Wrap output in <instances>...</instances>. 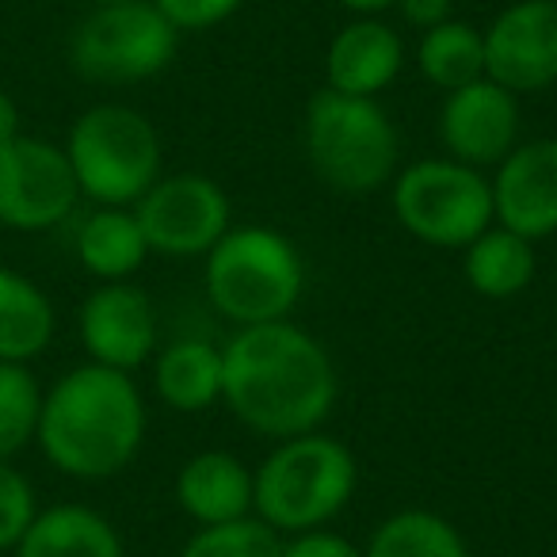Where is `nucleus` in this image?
<instances>
[{
	"label": "nucleus",
	"instance_id": "f03ea898",
	"mask_svg": "<svg viewBox=\"0 0 557 557\" xmlns=\"http://www.w3.org/2000/svg\"><path fill=\"white\" fill-rule=\"evenodd\" d=\"M35 435L62 473L100 481L134 462L146 435V405L126 371L88 363L42 397Z\"/></svg>",
	"mask_w": 557,
	"mask_h": 557
},
{
	"label": "nucleus",
	"instance_id": "4468645a",
	"mask_svg": "<svg viewBox=\"0 0 557 557\" xmlns=\"http://www.w3.org/2000/svg\"><path fill=\"white\" fill-rule=\"evenodd\" d=\"M81 341H85L92 363L126 371L141 367L157 344V318L146 290L131 283H103L88 302L81 306Z\"/></svg>",
	"mask_w": 557,
	"mask_h": 557
},
{
	"label": "nucleus",
	"instance_id": "7c9ffc66",
	"mask_svg": "<svg viewBox=\"0 0 557 557\" xmlns=\"http://www.w3.org/2000/svg\"><path fill=\"white\" fill-rule=\"evenodd\" d=\"M336 4H344L348 12H359V16H374V12L394 9L397 0H336Z\"/></svg>",
	"mask_w": 557,
	"mask_h": 557
},
{
	"label": "nucleus",
	"instance_id": "dca6fc26",
	"mask_svg": "<svg viewBox=\"0 0 557 557\" xmlns=\"http://www.w3.org/2000/svg\"><path fill=\"white\" fill-rule=\"evenodd\" d=\"M176 500L199 527L245 519L252 508V473L225 450H202L187 458L176 478Z\"/></svg>",
	"mask_w": 557,
	"mask_h": 557
},
{
	"label": "nucleus",
	"instance_id": "f3484780",
	"mask_svg": "<svg viewBox=\"0 0 557 557\" xmlns=\"http://www.w3.org/2000/svg\"><path fill=\"white\" fill-rule=\"evenodd\" d=\"M16 557H123V542L100 511L62 504L32 519Z\"/></svg>",
	"mask_w": 557,
	"mask_h": 557
},
{
	"label": "nucleus",
	"instance_id": "412c9836",
	"mask_svg": "<svg viewBox=\"0 0 557 557\" xmlns=\"http://www.w3.org/2000/svg\"><path fill=\"white\" fill-rule=\"evenodd\" d=\"M534 240L511 230H485L466 245V278L485 298H511L534 278Z\"/></svg>",
	"mask_w": 557,
	"mask_h": 557
},
{
	"label": "nucleus",
	"instance_id": "6ab92c4d",
	"mask_svg": "<svg viewBox=\"0 0 557 557\" xmlns=\"http://www.w3.org/2000/svg\"><path fill=\"white\" fill-rule=\"evenodd\" d=\"M157 394L176 412H202L222 397V351L207 341H176L157 359Z\"/></svg>",
	"mask_w": 557,
	"mask_h": 557
},
{
	"label": "nucleus",
	"instance_id": "b1692460",
	"mask_svg": "<svg viewBox=\"0 0 557 557\" xmlns=\"http://www.w3.org/2000/svg\"><path fill=\"white\" fill-rule=\"evenodd\" d=\"M42 394L24 363H0V462L32 443L39 432Z\"/></svg>",
	"mask_w": 557,
	"mask_h": 557
},
{
	"label": "nucleus",
	"instance_id": "aec40b11",
	"mask_svg": "<svg viewBox=\"0 0 557 557\" xmlns=\"http://www.w3.org/2000/svg\"><path fill=\"white\" fill-rule=\"evenodd\" d=\"M77 256L92 275L119 283V278L134 275L141 268V260L149 256V245L141 237L138 218L119 207H103L92 218H85V225H81Z\"/></svg>",
	"mask_w": 557,
	"mask_h": 557
},
{
	"label": "nucleus",
	"instance_id": "423d86ee",
	"mask_svg": "<svg viewBox=\"0 0 557 557\" xmlns=\"http://www.w3.org/2000/svg\"><path fill=\"white\" fill-rule=\"evenodd\" d=\"M65 157L81 195L103 207L138 202L161 180V138L153 123L119 103L85 111L70 131Z\"/></svg>",
	"mask_w": 557,
	"mask_h": 557
},
{
	"label": "nucleus",
	"instance_id": "cd10ccee",
	"mask_svg": "<svg viewBox=\"0 0 557 557\" xmlns=\"http://www.w3.org/2000/svg\"><path fill=\"white\" fill-rule=\"evenodd\" d=\"M283 557H367L359 546H351L348 539L333 531H306V534H295V542L283 546Z\"/></svg>",
	"mask_w": 557,
	"mask_h": 557
},
{
	"label": "nucleus",
	"instance_id": "393cba45",
	"mask_svg": "<svg viewBox=\"0 0 557 557\" xmlns=\"http://www.w3.org/2000/svg\"><path fill=\"white\" fill-rule=\"evenodd\" d=\"M180 557H283V542L263 519L245 516L233 523L199 527Z\"/></svg>",
	"mask_w": 557,
	"mask_h": 557
},
{
	"label": "nucleus",
	"instance_id": "9d476101",
	"mask_svg": "<svg viewBox=\"0 0 557 557\" xmlns=\"http://www.w3.org/2000/svg\"><path fill=\"white\" fill-rule=\"evenodd\" d=\"M77 176L65 149L39 138H12L0 146V222L39 233L65 222L77 207Z\"/></svg>",
	"mask_w": 557,
	"mask_h": 557
},
{
	"label": "nucleus",
	"instance_id": "39448f33",
	"mask_svg": "<svg viewBox=\"0 0 557 557\" xmlns=\"http://www.w3.org/2000/svg\"><path fill=\"white\" fill-rule=\"evenodd\" d=\"M306 157L333 191L371 195L394 176L397 131L367 96L321 88L306 103Z\"/></svg>",
	"mask_w": 557,
	"mask_h": 557
},
{
	"label": "nucleus",
	"instance_id": "0eeeda50",
	"mask_svg": "<svg viewBox=\"0 0 557 557\" xmlns=\"http://www.w3.org/2000/svg\"><path fill=\"white\" fill-rule=\"evenodd\" d=\"M180 32L161 16L153 0L96 4L73 32L70 62L81 77L100 85H134L164 73L176 58Z\"/></svg>",
	"mask_w": 557,
	"mask_h": 557
},
{
	"label": "nucleus",
	"instance_id": "a211bd4d",
	"mask_svg": "<svg viewBox=\"0 0 557 557\" xmlns=\"http://www.w3.org/2000/svg\"><path fill=\"white\" fill-rule=\"evenodd\" d=\"M54 336L50 298L20 271L0 268V363L39 356Z\"/></svg>",
	"mask_w": 557,
	"mask_h": 557
},
{
	"label": "nucleus",
	"instance_id": "c756f323",
	"mask_svg": "<svg viewBox=\"0 0 557 557\" xmlns=\"http://www.w3.org/2000/svg\"><path fill=\"white\" fill-rule=\"evenodd\" d=\"M12 138H20V111L9 92H0V146H9Z\"/></svg>",
	"mask_w": 557,
	"mask_h": 557
},
{
	"label": "nucleus",
	"instance_id": "2f4dec72",
	"mask_svg": "<svg viewBox=\"0 0 557 557\" xmlns=\"http://www.w3.org/2000/svg\"><path fill=\"white\" fill-rule=\"evenodd\" d=\"M92 4H119V0H92Z\"/></svg>",
	"mask_w": 557,
	"mask_h": 557
},
{
	"label": "nucleus",
	"instance_id": "f257e3e1",
	"mask_svg": "<svg viewBox=\"0 0 557 557\" xmlns=\"http://www.w3.org/2000/svg\"><path fill=\"white\" fill-rule=\"evenodd\" d=\"M222 397L252 432L290 440L329 417L336 371L306 329L290 321L245 325L222 351Z\"/></svg>",
	"mask_w": 557,
	"mask_h": 557
},
{
	"label": "nucleus",
	"instance_id": "7ed1b4c3",
	"mask_svg": "<svg viewBox=\"0 0 557 557\" xmlns=\"http://www.w3.org/2000/svg\"><path fill=\"white\" fill-rule=\"evenodd\" d=\"M356 493V458L333 435H290L252 478V508L271 531L306 534L336 516Z\"/></svg>",
	"mask_w": 557,
	"mask_h": 557
},
{
	"label": "nucleus",
	"instance_id": "1a4fd4ad",
	"mask_svg": "<svg viewBox=\"0 0 557 557\" xmlns=\"http://www.w3.org/2000/svg\"><path fill=\"white\" fill-rule=\"evenodd\" d=\"M149 252L161 256H207L230 230V199L210 176L157 180L134 210Z\"/></svg>",
	"mask_w": 557,
	"mask_h": 557
},
{
	"label": "nucleus",
	"instance_id": "4be33fe9",
	"mask_svg": "<svg viewBox=\"0 0 557 557\" xmlns=\"http://www.w3.org/2000/svg\"><path fill=\"white\" fill-rule=\"evenodd\" d=\"M417 65L435 88L455 92L485 77V35L458 20H443L424 32L417 47Z\"/></svg>",
	"mask_w": 557,
	"mask_h": 557
},
{
	"label": "nucleus",
	"instance_id": "20e7f679",
	"mask_svg": "<svg viewBox=\"0 0 557 557\" xmlns=\"http://www.w3.org/2000/svg\"><path fill=\"white\" fill-rule=\"evenodd\" d=\"M302 256L283 233L245 225L225 230L207 252V295L222 318L245 325L287 321L302 298Z\"/></svg>",
	"mask_w": 557,
	"mask_h": 557
},
{
	"label": "nucleus",
	"instance_id": "bb28decb",
	"mask_svg": "<svg viewBox=\"0 0 557 557\" xmlns=\"http://www.w3.org/2000/svg\"><path fill=\"white\" fill-rule=\"evenodd\" d=\"M153 4L176 32H202L230 20L245 0H153Z\"/></svg>",
	"mask_w": 557,
	"mask_h": 557
},
{
	"label": "nucleus",
	"instance_id": "5701e85b",
	"mask_svg": "<svg viewBox=\"0 0 557 557\" xmlns=\"http://www.w3.org/2000/svg\"><path fill=\"white\" fill-rule=\"evenodd\" d=\"M367 557H470L466 542L443 516L424 508H409L389 516L371 534Z\"/></svg>",
	"mask_w": 557,
	"mask_h": 557
},
{
	"label": "nucleus",
	"instance_id": "9b49d317",
	"mask_svg": "<svg viewBox=\"0 0 557 557\" xmlns=\"http://www.w3.org/2000/svg\"><path fill=\"white\" fill-rule=\"evenodd\" d=\"M485 35V77L508 92H539L557 81V0H516Z\"/></svg>",
	"mask_w": 557,
	"mask_h": 557
},
{
	"label": "nucleus",
	"instance_id": "c85d7f7f",
	"mask_svg": "<svg viewBox=\"0 0 557 557\" xmlns=\"http://www.w3.org/2000/svg\"><path fill=\"white\" fill-rule=\"evenodd\" d=\"M397 9H401V16L409 24L424 27V32L443 24V20H450V0H397Z\"/></svg>",
	"mask_w": 557,
	"mask_h": 557
},
{
	"label": "nucleus",
	"instance_id": "f8f14e48",
	"mask_svg": "<svg viewBox=\"0 0 557 557\" xmlns=\"http://www.w3.org/2000/svg\"><path fill=\"white\" fill-rule=\"evenodd\" d=\"M519 134V103L516 92L500 88L496 81L481 77L447 92L440 111V138L450 161L470 169L500 164L516 149Z\"/></svg>",
	"mask_w": 557,
	"mask_h": 557
},
{
	"label": "nucleus",
	"instance_id": "2eb2a0df",
	"mask_svg": "<svg viewBox=\"0 0 557 557\" xmlns=\"http://www.w3.org/2000/svg\"><path fill=\"white\" fill-rule=\"evenodd\" d=\"M405 47L397 39L394 27L379 24V20H356L333 39L325 58L329 88L344 96H374L401 73Z\"/></svg>",
	"mask_w": 557,
	"mask_h": 557
},
{
	"label": "nucleus",
	"instance_id": "a878e982",
	"mask_svg": "<svg viewBox=\"0 0 557 557\" xmlns=\"http://www.w3.org/2000/svg\"><path fill=\"white\" fill-rule=\"evenodd\" d=\"M35 516L39 511H35L32 481L20 470H12L9 462H0V549L20 546Z\"/></svg>",
	"mask_w": 557,
	"mask_h": 557
},
{
	"label": "nucleus",
	"instance_id": "6e6552de",
	"mask_svg": "<svg viewBox=\"0 0 557 557\" xmlns=\"http://www.w3.org/2000/svg\"><path fill=\"white\" fill-rule=\"evenodd\" d=\"M394 214L424 245L466 248L493 222V184L450 157L417 161L397 176Z\"/></svg>",
	"mask_w": 557,
	"mask_h": 557
},
{
	"label": "nucleus",
	"instance_id": "ddd939ff",
	"mask_svg": "<svg viewBox=\"0 0 557 557\" xmlns=\"http://www.w3.org/2000/svg\"><path fill=\"white\" fill-rule=\"evenodd\" d=\"M493 218L527 240L557 233V138L516 146L493 180Z\"/></svg>",
	"mask_w": 557,
	"mask_h": 557
}]
</instances>
